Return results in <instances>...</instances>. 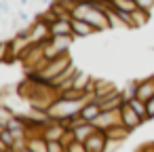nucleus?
Here are the masks:
<instances>
[{
    "instance_id": "obj_1",
    "label": "nucleus",
    "mask_w": 154,
    "mask_h": 152,
    "mask_svg": "<svg viewBox=\"0 0 154 152\" xmlns=\"http://www.w3.org/2000/svg\"><path fill=\"white\" fill-rule=\"evenodd\" d=\"M89 99H63V97H57L49 108H47V114L51 120H59V123H70L74 118H78L82 106L87 104Z\"/></svg>"
},
{
    "instance_id": "obj_2",
    "label": "nucleus",
    "mask_w": 154,
    "mask_h": 152,
    "mask_svg": "<svg viewBox=\"0 0 154 152\" xmlns=\"http://www.w3.org/2000/svg\"><path fill=\"white\" fill-rule=\"evenodd\" d=\"M70 66H72V59H70L68 53H66V55H59V57H55V59H45V64H42L36 72H32L30 78L49 85L55 76H59V74H61L63 70H68Z\"/></svg>"
},
{
    "instance_id": "obj_3",
    "label": "nucleus",
    "mask_w": 154,
    "mask_h": 152,
    "mask_svg": "<svg viewBox=\"0 0 154 152\" xmlns=\"http://www.w3.org/2000/svg\"><path fill=\"white\" fill-rule=\"evenodd\" d=\"M93 125H95L99 131H108V129H112V127H116V125H122L120 108H118V110H103V112L93 120Z\"/></svg>"
},
{
    "instance_id": "obj_4",
    "label": "nucleus",
    "mask_w": 154,
    "mask_h": 152,
    "mask_svg": "<svg viewBox=\"0 0 154 152\" xmlns=\"http://www.w3.org/2000/svg\"><path fill=\"white\" fill-rule=\"evenodd\" d=\"M120 118H122V125H125L131 133H133L137 127H141V125L146 123V120H143V118L133 110V106H131L129 101H125V104H122V108H120Z\"/></svg>"
},
{
    "instance_id": "obj_5",
    "label": "nucleus",
    "mask_w": 154,
    "mask_h": 152,
    "mask_svg": "<svg viewBox=\"0 0 154 152\" xmlns=\"http://www.w3.org/2000/svg\"><path fill=\"white\" fill-rule=\"evenodd\" d=\"M66 131H68V127L63 125V123H59V120H51V123H47L45 127H42V137L47 139V141H61V137L66 135Z\"/></svg>"
},
{
    "instance_id": "obj_6",
    "label": "nucleus",
    "mask_w": 154,
    "mask_h": 152,
    "mask_svg": "<svg viewBox=\"0 0 154 152\" xmlns=\"http://www.w3.org/2000/svg\"><path fill=\"white\" fill-rule=\"evenodd\" d=\"M106 141H108L106 131H99V129H97V131L85 141V146H87L89 152H106Z\"/></svg>"
},
{
    "instance_id": "obj_7",
    "label": "nucleus",
    "mask_w": 154,
    "mask_h": 152,
    "mask_svg": "<svg viewBox=\"0 0 154 152\" xmlns=\"http://www.w3.org/2000/svg\"><path fill=\"white\" fill-rule=\"evenodd\" d=\"M49 32H51V36H74L72 19H55L53 23H49Z\"/></svg>"
},
{
    "instance_id": "obj_8",
    "label": "nucleus",
    "mask_w": 154,
    "mask_h": 152,
    "mask_svg": "<svg viewBox=\"0 0 154 152\" xmlns=\"http://www.w3.org/2000/svg\"><path fill=\"white\" fill-rule=\"evenodd\" d=\"M101 112H103V110H101V106H99L95 99H89V101L82 106V110H80V114H78V116H80L85 123H93Z\"/></svg>"
},
{
    "instance_id": "obj_9",
    "label": "nucleus",
    "mask_w": 154,
    "mask_h": 152,
    "mask_svg": "<svg viewBox=\"0 0 154 152\" xmlns=\"http://www.w3.org/2000/svg\"><path fill=\"white\" fill-rule=\"evenodd\" d=\"M97 30L89 21H82V19H74L72 17V34H74V38H87V36H91Z\"/></svg>"
},
{
    "instance_id": "obj_10",
    "label": "nucleus",
    "mask_w": 154,
    "mask_h": 152,
    "mask_svg": "<svg viewBox=\"0 0 154 152\" xmlns=\"http://www.w3.org/2000/svg\"><path fill=\"white\" fill-rule=\"evenodd\" d=\"M28 148L32 152H49V141L40 133H30L28 135Z\"/></svg>"
},
{
    "instance_id": "obj_11",
    "label": "nucleus",
    "mask_w": 154,
    "mask_h": 152,
    "mask_svg": "<svg viewBox=\"0 0 154 152\" xmlns=\"http://www.w3.org/2000/svg\"><path fill=\"white\" fill-rule=\"evenodd\" d=\"M154 95V76L152 78H146V80H139V87H137V95L141 101H148L150 97Z\"/></svg>"
},
{
    "instance_id": "obj_12",
    "label": "nucleus",
    "mask_w": 154,
    "mask_h": 152,
    "mask_svg": "<svg viewBox=\"0 0 154 152\" xmlns=\"http://www.w3.org/2000/svg\"><path fill=\"white\" fill-rule=\"evenodd\" d=\"M131 17H133V26H135V30H139V28H143V26L148 23L150 13L143 11V9H135V11L131 13Z\"/></svg>"
},
{
    "instance_id": "obj_13",
    "label": "nucleus",
    "mask_w": 154,
    "mask_h": 152,
    "mask_svg": "<svg viewBox=\"0 0 154 152\" xmlns=\"http://www.w3.org/2000/svg\"><path fill=\"white\" fill-rule=\"evenodd\" d=\"M137 87H139V80H137V82H135V80L129 82V85L120 91V93H122V99H125V101H131V99L137 95Z\"/></svg>"
},
{
    "instance_id": "obj_14",
    "label": "nucleus",
    "mask_w": 154,
    "mask_h": 152,
    "mask_svg": "<svg viewBox=\"0 0 154 152\" xmlns=\"http://www.w3.org/2000/svg\"><path fill=\"white\" fill-rule=\"evenodd\" d=\"M129 104L133 106V110H135V112H137V114H139V116H141L143 120H148V112H146V101H141L139 97H133V99H131Z\"/></svg>"
},
{
    "instance_id": "obj_15",
    "label": "nucleus",
    "mask_w": 154,
    "mask_h": 152,
    "mask_svg": "<svg viewBox=\"0 0 154 152\" xmlns=\"http://www.w3.org/2000/svg\"><path fill=\"white\" fill-rule=\"evenodd\" d=\"M11 61V42L2 40L0 42V64H7Z\"/></svg>"
},
{
    "instance_id": "obj_16",
    "label": "nucleus",
    "mask_w": 154,
    "mask_h": 152,
    "mask_svg": "<svg viewBox=\"0 0 154 152\" xmlns=\"http://www.w3.org/2000/svg\"><path fill=\"white\" fill-rule=\"evenodd\" d=\"M0 139H2V141H5V146L11 150V148H13V144H15V139H17V135H15L11 129H5L2 133H0Z\"/></svg>"
},
{
    "instance_id": "obj_17",
    "label": "nucleus",
    "mask_w": 154,
    "mask_h": 152,
    "mask_svg": "<svg viewBox=\"0 0 154 152\" xmlns=\"http://www.w3.org/2000/svg\"><path fill=\"white\" fill-rule=\"evenodd\" d=\"M66 150H68V152H89L87 146H85V141H80V139H72V141L66 146Z\"/></svg>"
},
{
    "instance_id": "obj_18",
    "label": "nucleus",
    "mask_w": 154,
    "mask_h": 152,
    "mask_svg": "<svg viewBox=\"0 0 154 152\" xmlns=\"http://www.w3.org/2000/svg\"><path fill=\"white\" fill-rule=\"evenodd\" d=\"M120 146H122V141H118V139H110V137H108V141H106V152H116Z\"/></svg>"
},
{
    "instance_id": "obj_19",
    "label": "nucleus",
    "mask_w": 154,
    "mask_h": 152,
    "mask_svg": "<svg viewBox=\"0 0 154 152\" xmlns=\"http://www.w3.org/2000/svg\"><path fill=\"white\" fill-rule=\"evenodd\" d=\"M135 2H137L139 9H143L148 13H152V9H154V0H135Z\"/></svg>"
},
{
    "instance_id": "obj_20",
    "label": "nucleus",
    "mask_w": 154,
    "mask_h": 152,
    "mask_svg": "<svg viewBox=\"0 0 154 152\" xmlns=\"http://www.w3.org/2000/svg\"><path fill=\"white\" fill-rule=\"evenodd\" d=\"M146 112H148V120H150V118H154V95L146 101Z\"/></svg>"
},
{
    "instance_id": "obj_21",
    "label": "nucleus",
    "mask_w": 154,
    "mask_h": 152,
    "mask_svg": "<svg viewBox=\"0 0 154 152\" xmlns=\"http://www.w3.org/2000/svg\"><path fill=\"white\" fill-rule=\"evenodd\" d=\"M137 152H154V141H148V144H143Z\"/></svg>"
},
{
    "instance_id": "obj_22",
    "label": "nucleus",
    "mask_w": 154,
    "mask_h": 152,
    "mask_svg": "<svg viewBox=\"0 0 154 152\" xmlns=\"http://www.w3.org/2000/svg\"><path fill=\"white\" fill-rule=\"evenodd\" d=\"M17 152H32V150H30V148L26 146V148H21V150H17Z\"/></svg>"
}]
</instances>
